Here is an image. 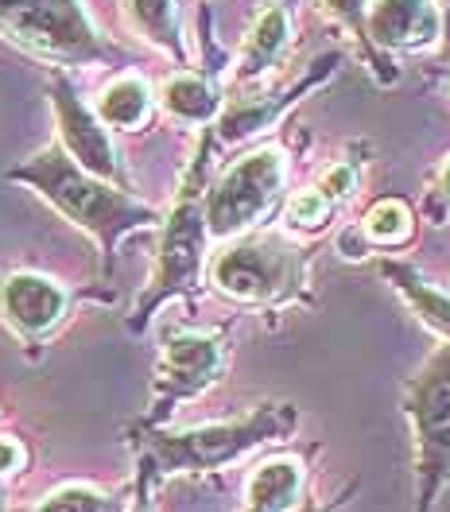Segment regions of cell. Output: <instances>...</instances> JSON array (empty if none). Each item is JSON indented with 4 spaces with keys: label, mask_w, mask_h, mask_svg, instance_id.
Wrapping results in <instances>:
<instances>
[{
    "label": "cell",
    "mask_w": 450,
    "mask_h": 512,
    "mask_svg": "<svg viewBox=\"0 0 450 512\" xmlns=\"http://www.w3.org/2000/svg\"><path fill=\"white\" fill-rule=\"evenodd\" d=\"M51 101H55V117H59V136H63V148L70 160L78 163L82 171H90L105 183H121V163L117 152L109 144V132L97 121L94 113L82 105V97L74 94V86L66 78H51Z\"/></svg>",
    "instance_id": "8"
},
{
    "label": "cell",
    "mask_w": 450,
    "mask_h": 512,
    "mask_svg": "<svg viewBox=\"0 0 450 512\" xmlns=\"http://www.w3.org/2000/svg\"><path fill=\"white\" fill-rule=\"evenodd\" d=\"M291 512H322L319 505H299V509H291Z\"/></svg>",
    "instance_id": "26"
},
{
    "label": "cell",
    "mask_w": 450,
    "mask_h": 512,
    "mask_svg": "<svg viewBox=\"0 0 450 512\" xmlns=\"http://www.w3.org/2000/svg\"><path fill=\"white\" fill-rule=\"evenodd\" d=\"M303 493V466L295 458H272L253 470L245 485V512H291Z\"/></svg>",
    "instance_id": "12"
},
{
    "label": "cell",
    "mask_w": 450,
    "mask_h": 512,
    "mask_svg": "<svg viewBox=\"0 0 450 512\" xmlns=\"http://www.w3.org/2000/svg\"><path fill=\"white\" fill-rule=\"evenodd\" d=\"M148 109H152V90H148V82L136 78V74H125V78H117L113 86H105V94L97 101V121L109 128H136V125H144Z\"/></svg>",
    "instance_id": "15"
},
{
    "label": "cell",
    "mask_w": 450,
    "mask_h": 512,
    "mask_svg": "<svg viewBox=\"0 0 450 512\" xmlns=\"http://www.w3.org/2000/svg\"><path fill=\"white\" fill-rule=\"evenodd\" d=\"M361 229H365V237H369L373 245H396V241H404V237L412 233V214H408L404 202L388 198V202H377V206L369 210V218H365Z\"/></svg>",
    "instance_id": "19"
},
{
    "label": "cell",
    "mask_w": 450,
    "mask_h": 512,
    "mask_svg": "<svg viewBox=\"0 0 450 512\" xmlns=\"http://www.w3.org/2000/svg\"><path fill=\"white\" fill-rule=\"evenodd\" d=\"M163 109H167L171 117H179V121L202 125V121H210V117L218 113V94H214L202 78L179 74V78H171V82L163 86Z\"/></svg>",
    "instance_id": "17"
},
{
    "label": "cell",
    "mask_w": 450,
    "mask_h": 512,
    "mask_svg": "<svg viewBox=\"0 0 450 512\" xmlns=\"http://www.w3.org/2000/svg\"><path fill=\"white\" fill-rule=\"evenodd\" d=\"M0 32L59 63L113 59V47L97 35L78 0H0Z\"/></svg>",
    "instance_id": "3"
},
{
    "label": "cell",
    "mask_w": 450,
    "mask_h": 512,
    "mask_svg": "<svg viewBox=\"0 0 450 512\" xmlns=\"http://www.w3.org/2000/svg\"><path fill=\"white\" fill-rule=\"evenodd\" d=\"M295 427V412L284 404L257 408L233 423H202L187 431H160L148 443V474H206L237 462L241 454L284 439Z\"/></svg>",
    "instance_id": "2"
},
{
    "label": "cell",
    "mask_w": 450,
    "mask_h": 512,
    "mask_svg": "<svg viewBox=\"0 0 450 512\" xmlns=\"http://www.w3.org/2000/svg\"><path fill=\"white\" fill-rule=\"evenodd\" d=\"M326 8H330V12H338L342 20H350L354 28L365 20V0H326Z\"/></svg>",
    "instance_id": "23"
},
{
    "label": "cell",
    "mask_w": 450,
    "mask_h": 512,
    "mask_svg": "<svg viewBox=\"0 0 450 512\" xmlns=\"http://www.w3.org/2000/svg\"><path fill=\"white\" fill-rule=\"evenodd\" d=\"M132 512H152V505H148V474L140 478V489H136V505H132Z\"/></svg>",
    "instance_id": "24"
},
{
    "label": "cell",
    "mask_w": 450,
    "mask_h": 512,
    "mask_svg": "<svg viewBox=\"0 0 450 512\" xmlns=\"http://www.w3.org/2000/svg\"><path fill=\"white\" fill-rule=\"evenodd\" d=\"M326 210H330V202H326L322 191H299L288 206V222L311 229V225H319L326 218Z\"/></svg>",
    "instance_id": "20"
},
{
    "label": "cell",
    "mask_w": 450,
    "mask_h": 512,
    "mask_svg": "<svg viewBox=\"0 0 450 512\" xmlns=\"http://www.w3.org/2000/svg\"><path fill=\"white\" fill-rule=\"evenodd\" d=\"M357 187V175L350 163H334L326 175H322V194L326 198H346V194H354Z\"/></svg>",
    "instance_id": "21"
},
{
    "label": "cell",
    "mask_w": 450,
    "mask_h": 512,
    "mask_svg": "<svg viewBox=\"0 0 450 512\" xmlns=\"http://www.w3.org/2000/svg\"><path fill=\"white\" fill-rule=\"evenodd\" d=\"M125 8H129V20L136 32L183 63V39H179L175 0H125Z\"/></svg>",
    "instance_id": "16"
},
{
    "label": "cell",
    "mask_w": 450,
    "mask_h": 512,
    "mask_svg": "<svg viewBox=\"0 0 450 512\" xmlns=\"http://www.w3.org/2000/svg\"><path fill=\"white\" fill-rule=\"evenodd\" d=\"M439 28L443 20L427 0H377L369 8V32L385 47H427Z\"/></svg>",
    "instance_id": "11"
},
{
    "label": "cell",
    "mask_w": 450,
    "mask_h": 512,
    "mask_svg": "<svg viewBox=\"0 0 450 512\" xmlns=\"http://www.w3.org/2000/svg\"><path fill=\"white\" fill-rule=\"evenodd\" d=\"M408 419L416 435L419 512H431L450 481V346L435 350L408 384Z\"/></svg>",
    "instance_id": "4"
},
{
    "label": "cell",
    "mask_w": 450,
    "mask_h": 512,
    "mask_svg": "<svg viewBox=\"0 0 450 512\" xmlns=\"http://www.w3.org/2000/svg\"><path fill=\"white\" fill-rule=\"evenodd\" d=\"M443 194H447V198H450V163H447V167H443Z\"/></svg>",
    "instance_id": "25"
},
{
    "label": "cell",
    "mask_w": 450,
    "mask_h": 512,
    "mask_svg": "<svg viewBox=\"0 0 450 512\" xmlns=\"http://www.w3.org/2000/svg\"><path fill=\"white\" fill-rule=\"evenodd\" d=\"M0 315L16 334L39 338L66 315V291L39 272H16L0 284Z\"/></svg>",
    "instance_id": "10"
},
{
    "label": "cell",
    "mask_w": 450,
    "mask_h": 512,
    "mask_svg": "<svg viewBox=\"0 0 450 512\" xmlns=\"http://www.w3.org/2000/svg\"><path fill=\"white\" fill-rule=\"evenodd\" d=\"M20 466H24V447H20L16 439L0 435V478H4V474H16Z\"/></svg>",
    "instance_id": "22"
},
{
    "label": "cell",
    "mask_w": 450,
    "mask_h": 512,
    "mask_svg": "<svg viewBox=\"0 0 450 512\" xmlns=\"http://www.w3.org/2000/svg\"><path fill=\"white\" fill-rule=\"evenodd\" d=\"M299 272H303V256L280 237L237 241L214 256V268H210L218 291L241 303H268V299L288 295L299 284Z\"/></svg>",
    "instance_id": "6"
},
{
    "label": "cell",
    "mask_w": 450,
    "mask_h": 512,
    "mask_svg": "<svg viewBox=\"0 0 450 512\" xmlns=\"http://www.w3.org/2000/svg\"><path fill=\"white\" fill-rule=\"evenodd\" d=\"M222 373V342L214 334H175L163 346L160 381H156V412H171V404L198 396Z\"/></svg>",
    "instance_id": "9"
},
{
    "label": "cell",
    "mask_w": 450,
    "mask_h": 512,
    "mask_svg": "<svg viewBox=\"0 0 450 512\" xmlns=\"http://www.w3.org/2000/svg\"><path fill=\"white\" fill-rule=\"evenodd\" d=\"M291 35V20L280 4H268L260 8V16L249 28V39H245V51H241V78H257L268 66L280 59V51L288 47Z\"/></svg>",
    "instance_id": "14"
},
{
    "label": "cell",
    "mask_w": 450,
    "mask_h": 512,
    "mask_svg": "<svg viewBox=\"0 0 450 512\" xmlns=\"http://www.w3.org/2000/svg\"><path fill=\"white\" fill-rule=\"evenodd\" d=\"M284 187V156L276 148H257L249 156L225 167V175L206 194V233L237 237L268 214L276 194Z\"/></svg>",
    "instance_id": "5"
},
{
    "label": "cell",
    "mask_w": 450,
    "mask_h": 512,
    "mask_svg": "<svg viewBox=\"0 0 450 512\" xmlns=\"http://www.w3.org/2000/svg\"><path fill=\"white\" fill-rule=\"evenodd\" d=\"M24 512H125V501L101 493L94 485L74 481V485H63V489L47 493L39 505H32V509H24Z\"/></svg>",
    "instance_id": "18"
},
{
    "label": "cell",
    "mask_w": 450,
    "mask_h": 512,
    "mask_svg": "<svg viewBox=\"0 0 450 512\" xmlns=\"http://www.w3.org/2000/svg\"><path fill=\"white\" fill-rule=\"evenodd\" d=\"M202 253H206V214H202V202H198L194 187H187L179 206L171 210V218L163 225L160 264H156L152 288L144 291V299L136 307V326H144L152 319V311L160 307L163 299H171L179 291H191L198 284Z\"/></svg>",
    "instance_id": "7"
},
{
    "label": "cell",
    "mask_w": 450,
    "mask_h": 512,
    "mask_svg": "<svg viewBox=\"0 0 450 512\" xmlns=\"http://www.w3.org/2000/svg\"><path fill=\"white\" fill-rule=\"evenodd\" d=\"M8 179L32 187L35 194H43L63 218H70L78 229H86L101 245L105 264L113 260V249H117V241L125 233L160 222V214L152 206H144L129 191H121V187L97 179L90 171H82L63 148H43L28 163L12 167Z\"/></svg>",
    "instance_id": "1"
},
{
    "label": "cell",
    "mask_w": 450,
    "mask_h": 512,
    "mask_svg": "<svg viewBox=\"0 0 450 512\" xmlns=\"http://www.w3.org/2000/svg\"><path fill=\"white\" fill-rule=\"evenodd\" d=\"M0 512H4V489H0Z\"/></svg>",
    "instance_id": "27"
},
{
    "label": "cell",
    "mask_w": 450,
    "mask_h": 512,
    "mask_svg": "<svg viewBox=\"0 0 450 512\" xmlns=\"http://www.w3.org/2000/svg\"><path fill=\"white\" fill-rule=\"evenodd\" d=\"M381 276L392 280V288L412 303V311H416L431 330H439L443 338H450V295L447 291H439L435 284H427L412 264H396V260H385V264H381Z\"/></svg>",
    "instance_id": "13"
}]
</instances>
